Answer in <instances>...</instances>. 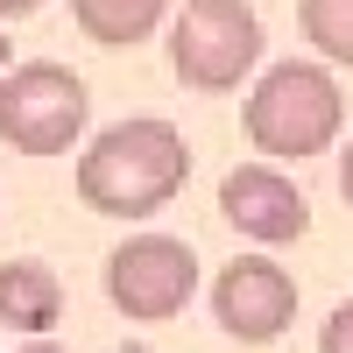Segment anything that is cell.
<instances>
[{
    "mask_svg": "<svg viewBox=\"0 0 353 353\" xmlns=\"http://www.w3.org/2000/svg\"><path fill=\"white\" fill-rule=\"evenodd\" d=\"M184 176H191L184 134L156 113H141V121H113L78 156V198L106 219H156L184 191Z\"/></svg>",
    "mask_w": 353,
    "mask_h": 353,
    "instance_id": "obj_1",
    "label": "cell"
},
{
    "mask_svg": "<svg viewBox=\"0 0 353 353\" xmlns=\"http://www.w3.org/2000/svg\"><path fill=\"white\" fill-rule=\"evenodd\" d=\"M346 128V92L325 64H269L261 85L248 92V141L261 156H283V163H304V156H325Z\"/></svg>",
    "mask_w": 353,
    "mask_h": 353,
    "instance_id": "obj_2",
    "label": "cell"
},
{
    "mask_svg": "<svg viewBox=\"0 0 353 353\" xmlns=\"http://www.w3.org/2000/svg\"><path fill=\"white\" fill-rule=\"evenodd\" d=\"M85 121H92V92H85V78L71 64H14L0 78V141L21 156H64L78 149Z\"/></svg>",
    "mask_w": 353,
    "mask_h": 353,
    "instance_id": "obj_3",
    "label": "cell"
},
{
    "mask_svg": "<svg viewBox=\"0 0 353 353\" xmlns=\"http://www.w3.org/2000/svg\"><path fill=\"white\" fill-rule=\"evenodd\" d=\"M261 64V14L248 0H184L170 21V71L191 92H233Z\"/></svg>",
    "mask_w": 353,
    "mask_h": 353,
    "instance_id": "obj_4",
    "label": "cell"
},
{
    "mask_svg": "<svg viewBox=\"0 0 353 353\" xmlns=\"http://www.w3.org/2000/svg\"><path fill=\"white\" fill-rule=\"evenodd\" d=\"M198 290V254L184 241H170V233H134L106 254V297L121 318L134 325H163L191 304Z\"/></svg>",
    "mask_w": 353,
    "mask_h": 353,
    "instance_id": "obj_5",
    "label": "cell"
},
{
    "mask_svg": "<svg viewBox=\"0 0 353 353\" xmlns=\"http://www.w3.org/2000/svg\"><path fill=\"white\" fill-rule=\"evenodd\" d=\"M212 318H219L226 339L269 346V339L290 332V318H297V276H290L283 261H261V254L226 261L212 276Z\"/></svg>",
    "mask_w": 353,
    "mask_h": 353,
    "instance_id": "obj_6",
    "label": "cell"
},
{
    "mask_svg": "<svg viewBox=\"0 0 353 353\" xmlns=\"http://www.w3.org/2000/svg\"><path fill=\"white\" fill-rule=\"evenodd\" d=\"M219 212H226L233 233H248V241H261V248H290V241H304V233H311V198L290 184L276 163H241V170H226Z\"/></svg>",
    "mask_w": 353,
    "mask_h": 353,
    "instance_id": "obj_7",
    "label": "cell"
},
{
    "mask_svg": "<svg viewBox=\"0 0 353 353\" xmlns=\"http://www.w3.org/2000/svg\"><path fill=\"white\" fill-rule=\"evenodd\" d=\"M0 318L28 339L64 318V283L50 261H0Z\"/></svg>",
    "mask_w": 353,
    "mask_h": 353,
    "instance_id": "obj_8",
    "label": "cell"
},
{
    "mask_svg": "<svg viewBox=\"0 0 353 353\" xmlns=\"http://www.w3.org/2000/svg\"><path fill=\"white\" fill-rule=\"evenodd\" d=\"M170 14V0H71V21H78V36H92L106 50H134V43H149L156 28Z\"/></svg>",
    "mask_w": 353,
    "mask_h": 353,
    "instance_id": "obj_9",
    "label": "cell"
},
{
    "mask_svg": "<svg viewBox=\"0 0 353 353\" xmlns=\"http://www.w3.org/2000/svg\"><path fill=\"white\" fill-rule=\"evenodd\" d=\"M297 21H304L318 57L353 64V0H297Z\"/></svg>",
    "mask_w": 353,
    "mask_h": 353,
    "instance_id": "obj_10",
    "label": "cell"
},
{
    "mask_svg": "<svg viewBox=\"0 0 353 353\" xmlns=\"http://www.w3.org/2000/svg\"><path fill=\"white\" fill-rule=\"evenodd\" d=\"M318 353H353V297L325 318V332H318Z\"/></svg>",
    "mask_w": 353,
    "mask_h": 353,
    "instance_id": "obj_11",
    "label": "cell"
},
{
    "mask_svg": "<svg viewBox=\"0 0 353 353\" xmlns=\"http://www.w3.org/2000/svg\"><path fill=\"white\" fill-rule=\"evenodd\" d=\"M339 191H346V205H353V134H346V149H339Z\"/></svg>",
    "mask_w": 353,
    "mask_h": 353,
    "instance_id": "obj_12",
    "label": "cell"
},
{
    "mask_svg": "<svg viewBox=\"0 0 353 353\" xmlns=\"http://www.w3.org/2000/svg\"><path fill=\"white\" fill-rule=\"evenodd\" d=\"M43 0H0V14H36Z\"/></svg>",
    "mask_w": 353,
    "mask_h": 353,
    "instance_id": "obj_13",
    "label": "cell"
},
{
    "mask_svg": "<svg viewBox=\"0 0 353 353\" xmlns=\"http://www.w3.org/2000/svg\"><path fill=\"white\" fill-rule=\"evenodd\" d=\"M21 353H64V346H50V339H43V332H36V339H28V346H21Z\"/></svg>",
    "mask_w": 353,
    "mask_h": 353,
    "instance_id": "obj_14",
    "label": "cell"
},
{
    "mask_svg": "<svg viewBox=\"0 0 353 353\" xmlns=\"http://www.w3.org/2000/svg\"><path fill=\"white\" fill-rule=\"evenodd\" d=\"M8 64H14V43H8V36H0V78H8Z\"/></svg>",
    "mask_w": 353,
    "mask_h": 353,
    "instance_id": "obj_15",
    "label": "cell"
}]
</instances>
